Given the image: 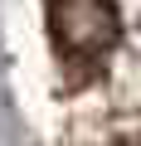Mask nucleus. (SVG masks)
Returning <instances> with one entry per match:
<instances>
[{
  "instance_id": "obj_1",
  "label": "nucleus",
  "mask_w": 141,
  "mask_h": 146,
  "mask_svg": "<svg viewBox=\"0 0 141 146\" xmlns=\"http://www.w3.org/2000/svg\"><path fill=\"white\" fill-rule=\"evenodd\" d=\"M49 39L63 58H102L122 39L117 0H49Z\"/></svg>"
},
{
  "instance_id": "obj_2",
  "label": "nucleus",
  "mask_w": 141,
  "mask_h": 146,
  "mask_svg": "<svg viewBox=\"0 0 141 146\" xmlns=\"http://www.w3.org/2000/svg\"><path fill=\"white\" fill-rule=\"evenodd\" d=\"M112 146H141V136H131V131H122V136H112Z\"/></svg>"
}]
</instances>
